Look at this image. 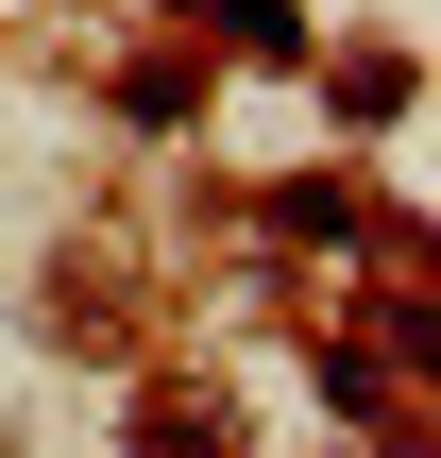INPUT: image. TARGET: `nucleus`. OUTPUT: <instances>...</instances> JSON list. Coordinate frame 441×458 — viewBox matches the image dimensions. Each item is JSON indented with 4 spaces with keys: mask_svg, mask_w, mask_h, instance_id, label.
Listing matches in <instances>:
<instances>
[{
    "mask_svg": "<svg viewBox=\"0 0 441 458\" xmlns=\"http://www.w3.org/2000/svg\"><path fill=\"white\" fill-rule=\"evenodd\" d=\"M153 458H238V425H221V408H204V425H187V408H153Z\"/></svg>",
    "mask_w": 441,
    "mask_h": 458,
    "instance_id": "obj_1",
    "label": "nucleus"
}]
</instances>
